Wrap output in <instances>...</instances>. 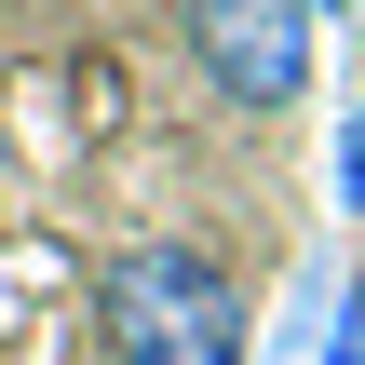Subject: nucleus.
Here are the masks:
<instances>
[{
  "label": "nucleus",
  "instance_id": "2",
  "mask_svg": "<svg viewBox=\"0 0 365 365\" xmlns=\"http://www.w3.org/2000/svg\"><path fill=\"white\" fill-rule=\"evenodd\" d=\"M176 27H190L217 108H257L271 122V108L312 95V0H176Z\"/></svg>",
  "mask_w": 365,
  "mask_h": 365
},
{
  "label": "nucleus",
  "instance_id": "4",
  "mask_svg": "<svg viewBox=\"0 0 365 365\" xmlns=\"http://www.w3.org/2000/svg\"><path fill=\"white\" fill-rule=\"evenodd\" d=\"M325 176H339V217H365V81H352V108H339V163Z\"/></svg>",
  "mask_w": 365,
  "mask_h": 365
},
{
  "label": "nucleus",
  "instance_id": "1",
  "mask_svg": "<svg viewBox=\"0 0 365 365\" xmlns=\"http://www.w3.org/2000/svg\"><path fill=\"white\" fill-rule=\"evenodd\" d=\"M95 339L108 365H257V298L203 244H122L95 284Z\"/></svg>",
  "mask_w": 365,
  "mask_h": 365
},
{
  "label": "nucleus",
  "instance_id": "3",
  "mask_svg": "<svg viewBox=\"0 0 365 365\" xmlns=\"http://www.w3.org/2000/svg\"><path fill=\"white\" fill-rule=\"evenodd\" d=\"M312 365H365V284L325 298V325H312Z\"/></svg>",
  "mask_w": 365,
  "mask_h": 365
},
{
  "label": "nucleus",
  "instance_id": "5",
  "mask_svg": "<svg viewBox=\"0 0 365 365\" xmlns=\"http://www.w3.org/2000/svg\"><path fill=\"white\" fill-rule=\"evenodd\" d=\"M312 14H352V0H312Z\"/></svg>",
  "mask_w": 365,
  "mask_h": 365
}]
</instances>
